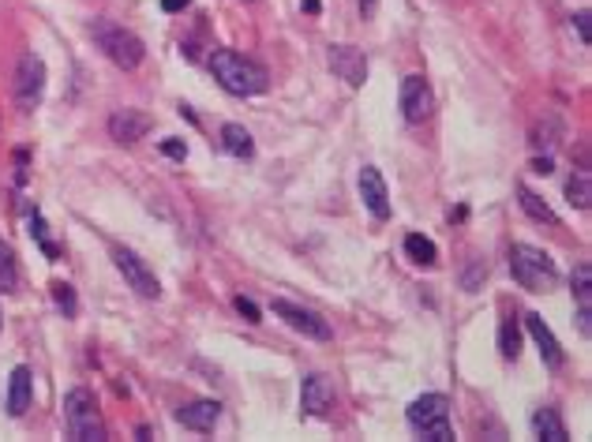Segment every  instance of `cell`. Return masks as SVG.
I'll return each instance as SVG.
<instances>
[{
	"label": "cell",
	"instance_id": "cell-1",
	"mask_svg": "<svg viewBox=\"0 0 592 442\" xmlns=\"http://www.w3.org/2000/svg\"><path fill=\"white\" fill-rule=\"evenodd\" d=\"M206 65H210V75L217 79V86L233 94V98H252V94L266 90V68L236 49H214Z\"/></svg>",
	"mask_w": 592,
	"mask_h": 442
},
{
	"label": "cell",
	"instance_id": "cell-2",
	"mask_svg": "<svg viewBox=\"0 0 592 442\" xmlns=\"http://www.w3.org/2000/svg\"><path fill=\"white\" fill-rule=\"evenodd\" d=\"M510 274L528 293H551L558 286L555 259L547 256V251L533 247V244H514L510 247Z\"/></svg>",
	"mask_w": 592,
	"mask_h": 442
},
{
	"label": "cell",
	"instance_id": "cell-3",
	"mask_svg": "<svg viewBox=\"0 0 592 442\" xmlns=\"http://www.w3.org/2000/svg\"><path fill=\"white\" fill-rule=\"evenodd\" d=\"M90 35H95L98 49H102V53L113 60L116 68H124V72H135V68L143 65L146 49H143L139 35H132L128 26L109 23V19H95V23H90Z\"/></svg>",
	"mask_w": 592,
	"mask_h": 442
},
{
	"label": "cell",
	"instance_id": "cell-4",
	"mask_svg": "<svg viewBox=\"0 0 592 442\" xmlns=\"http://www.w3.org/2000/svg\"><path fill=\"white\" fill-rule=\"evenodd\" d=\"M65 427L75 442H102L105 438V420L98 413V401L90 390L75 387L68 397H65Z\"/></svg>",
	"mask_w": 592,
	"mask_h": 442
},
{
	"label": "cell",
	"instance_id": "cell-5",
	"mask_svg": "<svg viewBox=\"0 0 592 442\" xmlns=\"http://www.w3.org/2000/svg\"><path fill=\"white\" fill-rule=\"evenodd\" d=\"M409 427L431 442H450L454 427H450V397L447 394H424L409 405Z\"/></svg>",
	"mask_w": 592,
	"mask_h": 442
},
{
	"label": "cell",
	"instance_id": "cell-6",
	"mask_svg": "<svg viewBox=\"0 0 592 442\" xmlns=\"http://www.w3.org/2000/svg\"><path fill=\"white\" fill-rule=\"evenodd\" d=\"M45 94V60L38 53H23L15 65V102L19 109H38Z\"/></svg>",
	"mask_w": 592,
	"mask_h": 442
},
{
	"label": "cell",
	"instance_id": "cell-7",
	"mask_svg": "<svg viewBox=\"0 0 592 442\" xmlns=\"http://www.w3.org/2000/svg\"><path fill=\"white\" fill-rule=\"evenodd\" d=\"M113 263H116V270L124 274V281L143 296V300H158V293H162V286H158V277H154V270L135 256V251H128V247H113Z\"/></svg>",
	"mask_w": 592,
	"mask_h": 442
},
{
	"label": "cell",
	"instance_id": "cell-8",
	"mask_svg": "<svg viewBox=\"0 0 592 442\" xmlns=\"http://www.w3.org/2000/svg\"><path fill=\"white\" fill-rule=\"evenodd\" d=\"M274 315H277L282 323H289L296 334L311 337V341H330V337H334L330 323L323 319L319 311H307V307H300V304H293V300H274Z\"/></svg>",
	"mask_w": 592,
	"mask_h": 442
},
{
	"label": "cell",
	"instance_id": "cell-9",
	"mask_svg": "<svg viewBox=\"0 0 592 442\" xmlns=\"http://www.w3.org/2000/svg\"><path fill=\"white\" fill-rule=\"evenodd\" d=\"M435 109V94L424 75H405L401 79V116L409 124H424Z\"/></svg>",
	"mask_w": 592,
	"mask_h": 442
},
{
	"label": "cell",
	"instance_id": "cell-10",
	"mask_svg": "<svg viewBox=\"0 0 592 442\" xmlns=\"http://www.w3.org/2000/svg\"><path fill=\"white\" fill-rule=\"evenodd\" d=\"M300 408H304V417H330V408H334V383L326 375H304V387H300Z\"/></svg>",
	"mask_w": 592,
	"mask_h": 442
},
{
	"label": "cell",
	"instance_id": "cell-11",
	"mask_svg": "<svg viewBox=\"0 0 592 442\" xmlns=\"http://www.w3.org/2000/svg\"><path fill=\"white\" fill-rule=\"evenodd\" d=\"M330 72L337 79H346L349 86H364L367 79V56L356 45H330Z\"/></svg>",
	"mask_w": 592,
	"mask_h": 442
},
{
	"label": "cell",
	"instance_id": "cell-12",
	"mask_svg": "<svg viewBox=\"0 0 592 442\" xmlns=\"http://www.w3.org/2000/svg\"><path fill=\"white\" fill-rule=\"evenodd\" d=\"M525 330L533 334V341H537V349H540V357H544V364H547V367H563V364H567L563 345H558V337H555V334H551V326L544 323V315L528 311V315H525Z\"/></svg>",
	"mask_w": 592,
	"mask_h": 442
},
{
	"label": "cell",
	"instance_id": "cell-13",
	"mask_svg": "<svg viewBox=\"0 0 592 442\" xmlns=\"http://www.w3.org/2000/svg\"><path fill=\"white\" fill-rule=\"evenodd\" d=\"M360 199L371 210V217H379V221L390 217V196H386V180L379 169H371V166L360 169Z\"/></svg>",
	"mask_w": 592,
	"mask_h": 442
},
{
	"label": "cell",
	"instance_id": "cell-14",
	"mask_svg": "<svg viewBox=\"0 0 592 442\" xmlns=\"http://www.w3.org/2000/svg\"><path fill=\"white\" fill-rule=\"evenodd\" d=\"M150 128H154V120L139 109H116L109 116V136L116 143H139V139H146Z\"/></svg>",
	"mask_w": 592,
	"mask_h": 442
},
{
	"label": "cell",
	"instance_id": "cell-15",
	"mask_svg": "<svg viewBox=\"0 0 592 442\" xmlns=\"http://www.w3.org/2000/svg\"><path fill=\"white\" fill-rule=\"evenodd\" d=\"M574 296H577V330L581 337L592 334V266L577 263L574 266Z\"/></svg>",
	"mask_w": 592,
	"mask_h": 442
},
{
	"label": "cell",
	"instance_id": "cell-16",
	"mask_svg": "<svg viewBox=\"0 0 592 442\" xmlns=\"http://www.w3.org/2000/svg\"><path fill=\"white\" fill-rule=\"evenodd\" d=\"M217 417H222V405H217V401H192V405H184L176 413V424H184L188 431L206 435V431H214Z\"/></svg>",
	"mask_w": 592,
	"mask_h": 442
},
{
	"label": "cell",
	"instance_id": "cell-17",
	"mask_svg": "<svg viewBox=\"0 0 592 442\" xmlns=\"http://www.w3.org/2000/svg\"><path fill=\"white\" fill-rule=\"evenodd\" d=\"M567 139V124L558 120L555 113H544V120H537L533 124V150H544V154H551L558 143Z\"/></svg>",
	"mask_w": 592,
	"mask_h": 442
},
{
	"label": "cell",
	"instance_id": "cell-18",
	"mask_svg": "<svg viewBox=\"0 0 592 442\" xmlns=\"http://www.w3.org/2000/svg\"><path fill=\"white\" fill-rule=\"evenodd\" d=\"M5 405H8V417H15V420L30 408V367L19 364L12 371V378H8V401Z\"/></svg>",
	"mask_w": 592,
	"mask_h": 442
},
{
	"label": "cell",
	"instance_id": "cell-19",
	"mask_svg": "<svg viewBox=\"0 0 592 442\" xmlns=\"http://www.w3.org/2000/svg\"><path fill=\"white\" fill-rule=\"evenodd\" d=\"M222 146H226L229 157H236V162L256 157V139H252V132H247L244 124H226V128H222Z\"/></svg>",
	"mask_w": 592,
	"mask_h": 442
},
{
	"label": "cell",
	"instance_id": "cell-20",
	"mask_svg": "<svg viewBox=\"0 0 592 442\" xmlns=\"http://www.w3.org/2000/svg\"><path fill=\"white\" fill-rule=\"evenodd\" d=\"M533 431H537V438H544V442H567V438H570L563 417H558L555 408H537V413H533Z\"/></svg>",
	"mask_w": 592,
	"mask_h": 442
},
{
	"label": "cell",
	"instance_id": "cell-21",
	"mask_svg": "<svg viewBox=\"0 0 592 442\" xmlns=\"http://www.w3.org/2000/svg\"><path fill=\"white\" fill-rule=\"evenodd\" d=\"M517 203H521V210L528 214V217H533V221H540V226H558V214L537 196V192H528V187H517Z\"/></svg>",
	"mask_w": 592,
	"mask_h": 442
},
{
	"label": "cell",
	"instance_id": "cell-22",
	"mask_svg": "<svg viewBox=\"0 0 592 442\" xmlns=\"http://www.w3.org/2000/svg\"><path fill=\"white\" fill-rule=\"evenodd\" d=\"M567 199H570V206H577V210H588V206H592V173H588V169H577V173L567 180Z\"/></svg>",
	"mask_w": 592,
	"mask_h": 442
},
{
	"label": "cell",
	"instance_id": "cell-23",
	"mask_svg": "<svg viewBox=\"0 0 592 442\" xmlns=\"http://www.w3.org/2000/svg\"><path fill=\"white\" fill-rule=\"evenodd\" d=\"M405 256H409L413 263H420V266H435V259H439V251H435V244H431L427 236L409 233V236H405Z\"/></svg>",
	"mask_w": 592,
	"mask_h": 442
},
{
	"label": "cell",
	"instance_id": "cell-24",
	"mask_svg": "<svg viewBox=\"0 0 592 442\" xmlns=\"http://www.w3.org/2000/svg\"><path fill=\"white\" fill-rule=\"evenodd\" d=\"M19 286V266H15V251L0 236V293H15Z\"/></svg>",
	"mask_w": 592,
	"mask_h": 442
},
{
	"label": "cell",
	"instance_id": "cell-25",
	"mask_svg": "<svg viewBox=\"0 0 592 442\" xmlns=\"http://www.w3.org/2000/svg\"><path fill=\"white\" fill-rule=\"evenodd\" d=\"M498 353H503L507 360H517V353H521V330H517L514 315H510L503 326H498Z\"/></svg>",
	"mask_w": 592,
	"mask_h": 442
},
{
	"label": "cell",
	"instance_id": "cell-26",
	"mask_svg": "<svg viewBox=\"0 0 592 442\" xmlns=\"http://www.w3.org/2000/svg\"><path fill=\"white\" fill-rule=\"evenodd\" d=\"M484 277H487V263L484 259H473L469 266H465V274H461V289L465 293H477L484 286Z\"/></svg>",
	"mask_w": 592,
	"mask_h": 442
},
{
	"label": "cell",
	"instance_id": "cell-27",
	"mask_svg": "<svg viewBox=\"0 0 592 442\" xmlns=\"http://www.w3.org/2000/svg\"><path fill=\"white\" fill-rule=\"evenodd\" d=\"M53 300H56V307H60V311L68 315V319H72V315L79 311V304H75V289L68 286V281H53Z\"/></svg>",
	"mask_w": 592,
	"mask_h": 442
},
{
	"label": "cell",
	"instance_id": "cell-28",
	"mask_svg": "<svg viewBox=\"0 0 592 442\" xmlns=\"http://www.w3.org/2000/svg\"><path fill=\"white\" fill-rule=\"evenodd\" d=\"M30 233H35V240L45 247V256H49V259H56V256H60V251H56V247L45 240V221H42L38 214H30Z\"/></svg>",
	"mask_w": 592,
	"mask_h": 442
},
{
	"label": "cell",
	"instance_id": "cell-29",
	"mask_svg": "<svg viewBox=\"0 0 592 442\" xmlns=\"http://www.w3.org/2000/svg\"><path fill=\"white\" fill-rule=\"evenodd\" d=\"M233 304H236V311L244 315V319H247V323H263V311L256 307V300H247V296H236Z\"/></svg>",
	"mask_w": 592,
	"mask_h": 442
},
{
	"label": "cell",
	"instance_id": "cell-30",
	"mask_svg": "<svg viewBox=\"0 0 592 442\" xmlns=\"http://www.w3.org/2000/svg\"><path fill=\"white\" fill-rule=\"evenodd\" d=\"M162 154H169L173 162H184V157H188V146H184V139H162Z\"/></svg>",
	"mask_w": 592,
	"mask_h": 442
},
{
	"label": "cell",
	"instance_id": "cell-31",
	"mask_svg": "<svg viewBox=\"0 0 592 442\" xmlns=\"http://www.w3.org/2000/svg\"><path fill=\"white\" fill-rule=\"evenodd\" d=\"M588 19H592L588 12H577V15H574V26H577V38H581V45H588Z\"/></svg>",
	"mask_w": 592,
	"mask_h": 442
},
{
	"label": "cell",
	"instance_id": "cell-32",
	"mask_svg": "<svg viewBox=\"0 0 592 442\" xmlns=\"http://www.w3.org/2000/svg\"><path fill=\"white\" fill-rule=\"evenodd\" d=\"M376 12H379V0H360V15L364 19H376Z\"/></svg>",
	"mask_w": 592,
	"mask_h": 442
},
{
	"label": "cell",
	"instance_id": "cell-33",
	"mask_svg": "<svg viewBox=\"0 0 592 442\" xmlns=\"http://www.w3.org/2000/svg\"><path fill=\"white\" fill-rule=\"evenodd\" d=\"M192 5V0H162V8L173 15V12H184V8H188Z\"/></svg>",
	"mask_w": 592,
	"mask_h": 442
},
{
	"label": "cell",
	"instance_id": "cell-34",
	"mask_svg": "<svg viewBox=\"0 0 592 442\" xmlns=\"http://www.w3.org/2000/svg\"><path fill=\"white\" fill-rule=\"evenodd\" d=\"M533 169L547 176V173H551V154H544V157H537V162H533Z\"/></svg>",
	"mask_w": 592,
	"mask_h": 442
},
{
	"label": "cell",
	"instance_id": "cell-35",
	"mask_svg": "<svg viewBox=\"0 0 592 442\" xmlns=\"http://www.w3.org/2000/svg\"><path fill=\"white\" fill-rule=\"evenodd\" d=\"M300 8H304L307 15H319V12H323V5H319V0H300Z\"/></svg>",
	"mask_w": 592,
	"mask_h": 442
}]
</instances>
